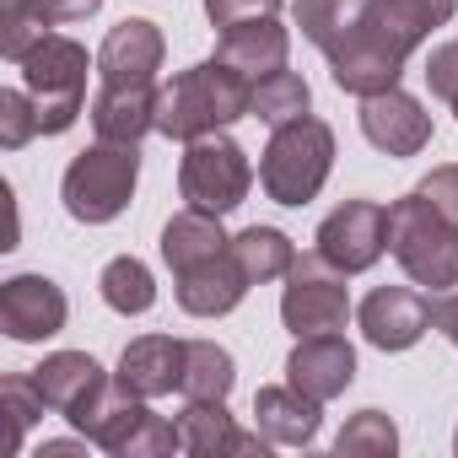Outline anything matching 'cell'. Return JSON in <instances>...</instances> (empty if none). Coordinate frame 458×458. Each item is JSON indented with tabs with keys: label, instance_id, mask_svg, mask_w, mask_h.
<instances>
[{
	"label": "cell",
	"instance_id": "1",
	"mask_svg": "<svg viewBox=\"0 0 458 458\" xmlns=\"http://www.w3.org/2000/svg\"><path fill=\"white\" fill-rule=\"evenodd\" d=\"M249 108H254V81L221 60H205L194 71H178L167 87H157V135L189 146L199 135L249 119Z\"/></svg>",
	"mask_w": 458,
	"mask_h": 458
},
{
	"label": "cell",
	"instance_id": "2",
	"mask_svg": "<svg viewBox=\"0 0 458 458\" xmlns=\"http://www.w3.org/2000/svg\"><path fill=\"white\" fill-rule=\"evenodd\" d=\"M388 254L415 286H431V292L458 286V226L437 216L415 189L388 205Z\"/></svg>",
	"mask_w": 458,
	"mask_h": 458
},
{
	"label": "cell",
	"instance_id": "3",
	"mask_svg": "<svg viewBox=\"0 0 458 458\" xmlns=\"http://www.w3.org/2000/svg\"><path fill=\"white\" fill-rule=\"evenodd\" d=\"M335 167V130L313 114L270 130V146L259 157V183L276 205H308L329 183Z\"/></svg>",
	"mask_w": 458,
	"mask_h": 458
},
{
	"label": "cell",
	"instance_id": "4",
	"mask_svg": "<svg viewBox=\"0 0 458 458\" xmlns=\"http://www.w3.org/2000/svg\"><path fill=\"white\" fill-rule=\"evenodd\" d=\"M135 183H140V146L98 140V146H87L81 157H71V167H65V178H60V199H65L71 221H81V226H108L114 216L130 210Z\"/></svg>",
	"mask_w": 458,
	"mask_h": 458
},
{
	"label": "cell",
	"instance_id": "5",
	"mask_svg": "<svg viewBox=\"0 0 458 458\" xmlns=\"http://www.w3.org/2000/svg\"><path fill=\"white\" fill-rule=\"evenodd\" d=\"M98 60H87V49L65 33H49L28 60H22V87L38 98V114H44V135H65L76 119H81V103H87V71Z\"/></svg>",
	"mask_w": 458,
	"mask_h": 458
},
{
	"label": "cell",
	"instance_id": "6",
	"mask_svg": "<svg viewBox=\"0 0 458 458\" xmlns=\"http://www.w3.org/2000/svg\"><path fill=\"white\" fill-rule=\"evenodd\" d=\"M178 189L194 210H210V216H226L238 210L254 189V167H249V151L233 140V135H199L183 146V162H178Z\"/></svg>",
	"mask_w": 458,
	"mask_h": 458
},
{
	"label": "cell",
	"instance_id": "7",
	"mask_svg": "<svg viewBox=\"0 0 458 458\" xmlns=\"http://www.w3.org/2000/svg\"><path fill=\"white\" fill-rule=\"evenodd\" d=\"M324 60H329V76H335V87H340V92H351V98H377V92L399 87L410 49L388 33V22L377 17V0H372L367 22H361V28H351V33H345Z\"/></svg>",
	"mask_w": 458,
	"mask_h": 458
},
{
	"label": "cell",
	"instance_id": "8",
	"mask_svg": "<svg viewBox=\"0 0 458 458\" xmlns=\"http://www.w3.org/2000/svg\"><path fill=\"white\" fill-rule=\"evenodd\" d=\"M345 318H351L345 276L324 254L297 259L292 276H286V292H281V324L302 340V335H340Z\"/></svg>",
	"mask_w": 458,
	"mask_h": 458
},
{
	"label": "cell",
	"instance_id": "9",
	"mask_svg": "<svg viewBox=\"0 0 458 458\" xmlns=\"http://www.w3.org/2000/svg\"><path fill=\"white\" fill-rule=\"evenodd\" d=\"M318 254L340 270V276H361L388 254V205L377 199H345L340 210H329L318 221Z\"/></svg>",
	"mask_w": 458,
	"mask_h": 458
},
{
	"label": "cell",
	"instance_id": "10",
	"mask_svg": "<svg viewBox=\"0 0 458 458\" xmlns=\"http://www.w3.org/2000/svg\"><path fill=\"white\" fill-rule=\"evenodd\" d=\"M65 318H71V302L49 276H12L0 286V329H6L17 345L55 340L65 329Z\"/></svg>",
	"mask_w": 458,
	"mask_h": 458
},
{
	"label": "cell",
	"instance_id": "11",
	"mask_svg": "<svg viewBox=\"0 0 458 458\" xmlns=\"http://www.w3.org/2000/svg\"><path fill=\"white\" fill-rule=\"evenodd\" d=\"M356 324L372 351H410L431 329V297H420L415 286H377L356 308Z\"/></svg>",
	"mask_w": 458,
	"mask_h": 458
},
{
	"label": "cell",
	"instance_id": "12",
	"mask_svg": "<svg viewBox=\"0 0 458 458\" xmlns=\"http://www.w3.org/2000/svg\"><path fill=\"white\" fill-rule=\"evenodd\" d=\"M286 383H297L318 404L340 399L356 383V345L345 335H302L286 356Z\"/></svg>",
	"mask_w": 458,
	"mask_h": 458
},
{
	"label": "cell",
	"instance_id": "13",
	"mask_svg": "<svg viewBox=\"0 0 458 458\" xmlns=\"http://www.w3.org/2000/svg\"><path fill=\"white\" fill-rule=\"evenodd\" d=\"M361 135H367L383 157H415V151L431 146V114H426L410 92L388 87V92H377V98H361Z\"/></svg>",
	"mask_w": 458,
	"mask_h": 458
},
{
	"label": "cell",
	"instance_id": "14",
	"mask_svg": "<svg viewBox=\"0 0 458 458\" xmlns=\"http://www.w3.org/2000/svg\"><path fill=\"white\" fill-rule=\"evenodd\" d=\"M167 60V38L151 17H124L119 28H108L103 49H98V76L103 81H157Z\"/></svg>",
	"mask_w": 458,
	"mask_h": 458
},
{
	"label": "cell",
	"instance_id": "15",
	"mask_svg": "<svg viewBox=\"0 0 458 458\" xmlns=\"http://www.w3.org/2000/svg\"><path fill=\"white\" fill-rule=\"evenodd\" d=\"M98 140L140 146V135L157 130V87L151 81H103V92L87 108Z\"/></svg>",
	"mask_w": 458,
	"mask_h": 458
},
{
	"label": "cell",
	"instance_id": "16",
	"mask_svg": "<svg viewBox=\"0 0 458 458\" xmlns=\"http://www.w3.org/2000/svg\"><path fill=\"white\" fill-rule=\"evenodd\" d=\"M249 286H254L249 270L233 259V249H226L221 259H205V265H194V270L178 276V308L189 318H226L249 297Z\"/></svg>",
	"mask_w": 458,
	"mask_h": 458
},
{
	"label": "cell",
	"instance_id": "17",
	"mask_svg": "<svg viewBox=\"0 0 458 458\" xmlns=\"http://www.w3.org/2000/svg\"><path fill=\"white\" fill-rule=\"evenodd\" d=\"M254 426L276 442V447H308L324 426V404L308 399L297 383H265L254 394Z\"/></svg>",
	"mask_w": 458,
	"mask_h": 458
},
{
	"label": "cell",
	"instance_id": "18",
	"mask_svg": "<svg viewBox=\"0 0 458 458\" xmlns=\"http://www.w3.org/2000/svg\"><path fill=\"white\" fill-rule=\"evenodd\" d=\"M146 410H151V399H140V394H130L119 377H108V383H103V388H98L81 410H71L65 420H71V426H76L92 447L119 453V447H124V437L135 431V420H140Z\"/></svg>",
	"mask_w": 458,
	"mask_h": 458
},
{
	"label": "cell",
	"instance_id": "19",
	"mask_svg": "<svg viewBox=\"0 0 458 458\" xmlns=\"http://www.w3.org/2000/svg\"><path fill=\"white\" fill-rule=\"evenodd\" d=\"M114 377L130 394H140V399L173 394L183 383V340H173V335H140V340H130Z\"/></svg>",
	"mask_w": 458,
	"mask_h": 458
},
{
	"label": "cell",
	"instance_id": "20",
	"mask_svg": "<svg viewBox=\"0 0 458 458\" xmlns=\"http://www.w3.org/2000/svg\"><path fill=\"white\" fill-rule=\"evenodd\" d=\"M286 55H292V33L276 22V17H259V22H238L226 28L221 44H216V60L243 71L249 81L270 76V71H286Z\"/></svg>",
	"mask_w": 458,
	"mask_h": 458
},
{
	"label": "cell",
	"instance_id": "21",
	"mask_svg": "<svg viewBox=\"0 0 458 458\" xmlns=\"http://www.w3.org/2000/svg\"><path fill=\"white\" fill-rule=\"evenodd\" d=\"M33 383L55 415H71L108 383V372L87 351H55V356H44V367H33Z\"/></svg>",
	"mask_w": 458,
	"mask_h": 458
},
{
	"label": "cell",
	"instance_id": "22",
	"mask_svg": "<svg viewBox=\"0 0 458 458\" xmlns=\"http://www.w3.org/2000/svg\"><path fill=\"white\" fill-rule=\"evenodd\" d=\"M226 249H233V238L221 233V216H210V210L189 205L162 226V259H167L173 276H183V270H194L205 259H221Z\"/></svg>",
	"mask_w": 458,
	"mask_h": 458
},
{
	"label": "cell",
	"instance_id": "23",
	"mask_svg": "<svg viewBox=\"0 0 458 458\" xmlns=\"http://www.w3.org/2000/svg\"><path fill=\"white\" fill-rule=\"evenodd\" d=\"M233 383H238L233 351L216 340H183V383H178L183 399H226Z\"/></svg>",
	"mask_w": 458,
	"mask_h": 458
},
{
	"label": "cell",
	"instance_id": "24",
	"mask_svg": "<svg viewBox=\"0 0 458 458\" xmlns=\"http://www.w3.org/2000/svg\"><path fill=\"white\" fill-rule=\"evenodd\" d=\"M233 259L249 270L254 286H265V281H286L292 276L297 243L281 233V226H243V233L233 238Z\"/></svg>",
	"mask_w": 458,
	"mask_h": 458
},
{
	"label": "cell",
	"instance_id": "25",
	"mask_svg": "<svg viewBox=\"0 0 458 458\" xmlns=\"http://www.w3.org/2000/svg\"><path fill=\"white\" fill-rule=\"evenodd\" d=\"M233 415H226V399H189L183 415H178V442L183 453L194 458H221V453H233Z\"/></svg>",
	"mask_w": 458,
	"mask_h": 458
},
{
	"label": "cell",
	"instance_id": "26",
	"mask_svg": "<svg viewBox=\"0 0 458 458\" xmlns=\"http://www.w3.org/2000/svg\"><path fill=\"white\" fill-rule=\"evenodd\" d=\"M367 12H372V0H297V6H292V22L302 28L308 44H318V49L329 55L351 28L367 22Z\"/></svg>",
	"mask_w": 458,
	"mask_h": 458
},
{
	"label": "cell",
	"instance_id": "27",
	"mask_svg": "<svg viewBox=\"0 0 458 458\" xmlns=\"http://www.w3.org/2000/svg\"><path fill=\"white\" fill-rule=\"evenodd\" d=\"M98 292H103V302H108L119 318H140V313L157 308V281H151V270H146L135 254L108 259L103 276H98Z\"/></svg>",
	"mask_w": 458,
	"mask_h": 458
},
{
	"label": "cell",
	"instance_id": "28",
	"mask_svg": "<svg viewBox=\"0 0 458 458\" xmlns=\"http://www.w3.org/2000/svg\"><path fill=\"white\" fill-rule=\"evenodd\" d=\"M458 12V0H377V17L388 22V33L415 55L437 28H447Z\"/></svg>",
	"mask_w": 458,
	"mask_h": 458
},
{
	"label": "cell",
	"instance_id": "29",
	"mask_svg": "<svg viewBox=\"0 0 458 458\" xmlns=\"http://www.w3.org/2000/svg\"><path fill=\"white\" fill-rule=\"evenodd\" d=\"M313 108V92H308V81L297 76V71H270V76H259L254 81V119H265L270 130H281V124H292V119H302Z\"/></svg>",
	"mask_w": 458,
	"mask_h": 458
},
{
	"label": "cell",
	"instance_id": "30",
	"mask_svg": "<svg viewBox=\"0 0 458 458\" xmlns=\"http://www.w3.org/2000/svg\"><path fill=\"white\" fill-rule=\"evenodd\" d=\"M340 458H394L399 453V426L383 410H356L345 420V431L335 437Z\"/></svg>",
	"mask_w": 458,
	"mask_h": 458
},
{
	"label": "cell",
	"instance_id": "31",
	"mask_svg": "<svg viewBox=\"0 0 458 458\" xmlns=\"http://www.w3.org/2000/svg\"><path fill=\"white\" fill-rule=\"evenodd\" d=\"M0 410L12 415V453H22V442H28L33 420L49 410V404H44V394H38V383H33V372H28V377H22V372L0 377Z\"/></svg>",
	"mask_w": 458,
	"mask_h": 458
},
{
	"label": "cell",
	"instance_id": "32",
	"mask_svg": "<svg viewBox=\"0 0 458 458\" xmlns=\"http://www.w3.org/2000/svg\"><path fill=\"white\" fill-rule=\"evenodd\" d=\"M33 135H44L38 98H33L28 87H6V92H0V146H6V151H22Z\"/></svg>",
	"mask_w": 458,
	"mask_h": 458
},
{
	"label": "cell",
	"instance_id": "33",
	"mask_svg": "<svg viewBox=\"0 0 458 458\" xmlns=\"http://www.w3.org/2000/svg\"><path fill=\"white\" fill-rule=\"evenodd\" d=\"M167 453H183V442H178V420H162L157 410H146L114 458H167Z\"/></svg>",
	"mask_w": 458,
	"mask_h": 458
},
{
	"label": "cell",
	"instance_id": "34",
	"mask_svg": "<svg viewBox=\"0 0 458 458\" xmlns=\"http://www.w3.org/2000/svg\"><path fill=\"white\" fill-rule=\"evenodd\" d=\"M0 12H17V17H33L44 28H60V22H87L103 12V0H0Z\"/></svg>",
	"mask_w": 458,
	"mask_h": 458
},
{
	"label": "cell",
	"instance_id": "35",
	"mask_svg": "<svg viewBox=\"0 0 458 458\" xmlns=\"http://www.w3.org/2000/svg\"><path fill=\"white\" fill-rule=\"evenodd\" d=\"M286 0H205L210 28H238V22H259V17H281Z\"/></svg>",
	"mask_w": 458,
	"mask_h": 458
},
{
	"label": "cell",
	"instance_id": "36",
	"mask_svg": "<svg viewBox=\"0 0 458 458\" xmlns=\"http://www.w3.org/2000/svg\"><path fill=\"white\" fill-rule=\"evenodd\" d=\"M415 194L437 210V216H447L453 226H458V162H447V167H431L420 183H415Z\"/></svg>",
	"mask_w": 458,
	"mask_h": 458
},
{
	"label": "cell",
	"instance_id": "37",
	"mask_svg": "<svg viewBox=\"0 0 458 458\" xmlns=\"http://www.w3.org/2000/svg\"><path fill=\"white\" fill-rule=\"evenodd\" d=\"M426 87H431V98H442V103L453 108V119H458V44H437V49H431V60H426Z\"/></svg>",
	"mask_w": 458,
	"mask_h": 458
},
{
	"label": "cell",
	"instance_id": "38",
	"mask_svg": "<svg viewBox=\"0 0 458 458\" xmlns=\"http://www.w3.org/2000/svg\"><path fill=\"white\" fill-rule=\"evenodd\" d=\"M431 329H442V335L453 340V351H458V292H437V302H431Z\"/></svg>",
	"mask_w": 458,
	"mask_h": 458
},
{
	"label": "cell",
	"instance_id": "39",
	"mask_svg": "<svg viewBox=\"0 0 458 458\" xmlns=\"http://www.w3.org/2000/svg\"><path fill=\"white\" fill-rule=\"evenodd\" d=\"M453 453H458V431H453Z\"/></svg>",
	"mask_w": 458,
	"mask_h": 458
}]
</instances>
